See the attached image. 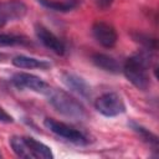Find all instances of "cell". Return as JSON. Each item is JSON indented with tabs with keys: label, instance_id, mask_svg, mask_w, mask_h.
<instances>
[{
	"label": "cell",
	"instance_id": "12",
	"mask_svg": "<svg viewBox=\"0 0 159 159\" xmlns=\"http://www.w3.org/2000/svg\"><path fill=\"white\" fill-rule=\"evenodd\" d=\"M25 140L30 148V152L32 154V158H40V159H53V153L50 147L46 144L39 142L37 139L32 137H25Z\"/></svg>",
	"mask_w": 159,
	"mask_h": 159
},
{
	"label": "cell",
	"instance_id": "10",
	"mask_svg": "<svg viewBox=\"0 0 159 159\" xmlns=\"http://www.w3.org/2000/svg\"><path fill=\"white\" fill-rule=\"evenodd\" d=\"M12 65L15 67L19 68H40V70H47L51 67V63L46 60H40L36 57H31V56H25V55H17L15 57H12L11 60Z\"/></svg>",
	"mask_w": 159,
	"mask_h": 159
},
{
	"label": "cell",
	"instance_id": "6",
	"mask_svg": "<svg viewBox=\"0 0 159 159\" xmlns=\"http://www.w3.org/2000/svg\"><path fill=\"white\" fill-rule=\"evenodd\" d=\"M27 12V6L20 0H7L0 4V27L7 22L21 20Z\"/></svg>",
	"mask_w": 159,
	"mask_h": 159
},
{
	"label": "cell",
	"instance_id": "22",
	"mask_svg": "<svg viewBox=\"0 0 159 159\" xmlns=\"http://www.w3.org/2000/svg\"><path fill=\"white\" fill-rule=\"evenodd\" d=\"M0 158H2V154H1V153H0Z\"/></svg>",
	"mask_w": 159,
	"mask_h": 159
},
{
	"label": "cell",
	"instance_id": "17",
	"mask_svg": "<svg viewBox=\"0 0 159 159\" xmlns=\"http://www.w3.org/2000/svg\"><path fill=\"white\" fill-rule=\"evenodd\" d=\"M132 37H133V40H134L135 42L140 43L144 50H147V51H149V52L157 50V39H155V37H152V36H149V35H147V34L138 32V31L132 32Z\"/></svg>",
	"mask_w": 159,
	"mask_h": 159
},
{
	"label": "cell",
	"instance_id": "21",
	"mask_svg": "<svg viewBox=\"0 0 159 159\" xmlns=\"http://www.w3.org/2000/svg\"><path fill=\"white\" fill-rule=\"evenodd\" d=\"M70 1H73V2H77V0H70Z\"/></svg>",
	"mask_w": 159,
	"mask_h": 159
},
{
	"label": "cell",
	"instance_id": "13",
	"mask_svg": "<svg viewBox=\"0 0 159 159\" xmlns=\"http://www.w3.org/2000/svg\"><path fill=\"white\" fill-rule=\"evenodd\" d=\"M128 125H129V128H130L134 133H137V134L139 135V138H140L144 143L149 144V145L153 147L154 149L158 148V145H159V139H158V137H157L153 132H150L149 129H147L145 127H143L142 124H139V123H137V122H134V120H129V122H128Z\"/></svg>",
	"mask_w": 159,
	"mask_h": 159
},
{
	"label": "cell",
	"instance_id": "16",
	"mask_svg": "<svg viewBox=\"0 0 159 159\" xmlns=\"http://www.w3.org/2000/svg\"><path fill=\"white\" fill-rule=\"evenodd\" d=\"M31 41L24 35L0 34V46H29Z\"/></svg>",
	"mask_w": 159,
	"mask_h": 159
},
{
	"label": "cell",
	"instance_id": "11",
	"mask_svg": "<svg viewBox=\"0 0 159 159\" xmlns=\"http://www.w3.org/2000/svg\"><path fill=\"white\" fill-rule=\"evenodd\" d=\"M92 62L98 68L109 72V73H119L122 71L120 63L112 56L106 53H93L92 55Z\"/></svg>",
	"mask_w": 159,
	"mask_h": 159
},
{
	"label": "cell",
	"instance_id": "1",
	"mask_svg": "<svg viewBox=\"0 0 159 159\" xmlns=\"http://www.w3.org/2000/svg\"><path fill=\"white\" fill-rule=\"evenodd\" d=\"M150 67V52L142 50L129 56L122 67L125 78L138 89L145 91L150 87V78L148 70Z\"/></svg>",
	"mask_w": 159,
	"mask_h": 159
},
{
	"label": "cell",
	"instance_id": "3",
	"mask_svg": "<svg viewBox=\"0 0 159 159\" xmlns=\"http://www.w3.org/2000/svg\"><path fill=\"white\" fill-rule=\"evenodd\" d=\"M43 125L53 134L76 144V145H87L89 143V139L82 132H80L78 129H76L63 122H60V120L47 117L43 120Z\"/></svg>",
	"mask_w": 159,
	"mask_h": 159
},
{
	"label": "cell",
	"instance_id": "20",
	"mask_svg": "<svg viewBox=\"0 0 159 159\" xmlns=\"http://www.w3.org/2000/svg\"><path fill=\"white\" fill-rule=\"evenodd\" d=\"M7 58V56L4 53V52H0V62H2V61H5Z\"/></svg>",
	"mask_w": 159,
	"mask_h": 159
},
{
	"label": "cell",
	"instance_id": "7",
	"mask_svg": "<svg viewBox=\"0 0 159 159\" xmlns=\"http://www.w3.org/2000/svg\"><path fill=\"white\" fill-rule=\"evenodd\" d=\"M92 35H93L94 40L101 46H103L106 48L113 47L118 40V35H117L116 29L104 21H96L93 24Z\"/></svg>",
	"mask_w": 159,
	"mask_h": 159
},
{
	"label": "cell",
	"instance_id": "4",
	"mask_svg": "<svg viewBox=\"0 0 159 159\" xmlns=\"http://www.w3.org/2000/svg\"><path fill=\"white\" fill-rule=\"evenodd\" d=\"M94 108L104 117H117L125 112L122 97L116 92H106L94 101Z\"/></svg>",
	"mask_w": 159,
	"mask_h": 159
},
{
	"label": "cell",
	"instance_id": "15",
	"mask_svg": "<svg viewBox=\"0 0 159 159\" xmlns=\"http://www.w3.org/2000/svg\"><path fill=\"white\" fill-rule=\"evenodd\" d=\"M37 2L41 6L56 12H68L72 9H75L77 5V2H73V1L63 2V1H56V0H37Z\"/></svg>",
	"mask_w": 159,
	"mask_h": 159
},
{
	"label": "cell",
	"instance_id": "2",
	"mask_svg": "<svg viewBox=\"0 0 159 159\" xmlns=\"http://www.w3.org/2000/svg\"><path fill=\"white\" fill-rule=\"evenodd\" d=\"M48 103L61 114L72 118V119H86L87 118V111L84 106L71 93L63 91V89H57V88H51L46 93Z\"/></svg>",
	"mask_w": 159,
	"mask_h": 159
},
{
	"label": "cell",
	"instance_id": "19",
	"mask_svg": "<svg viewBox=\"0 0 159 159\" xmlns=\"http://www.w3.org/2000/svg\"><path fill=\"white\" fill-rule=\"evenodd\" d=\"M0 122H2V123H12L14 122V118L2 107H0Z\"/></svg>",
	"mask_w": 159,
	"mask_h": 159
},
{
	"label": "cell",
	"instance_id": "18",
	"mask_svg": "<svg viewBox=\"0 0 159 159\" xmlns=\"http://www.w3.org/2000/svg\"><path fill=\"white\" fill-rule=\"evenodd\" d=\"M94 1V5L101 9V10H107L108 7H111V5L113 4L114 0H93Z\"/></svg>",
	"mask_w": 159,
	"mask_h": 159
},
{
	"label": "cell",
	"instance_id": "5",
	"mask_svg": "<svg viewBox=\"0 0 159 159\" xmlns=\"http://www.w3.org/2000/svg\"><path fill=\"white\" fill-rule=\"evenodd\" d=\"M11 83L17 89H30L36 93L46 94L51 87L47 82L40 78L36 75L27 73V72H17L11 77Z\"/></svg>",
	"mask_w": 159,
	"mask_h": 159
},
{
	"label": "cell",
	"instance_id": "14",
	"mask_svg": "<svg viewBox=\"0 0 159 159\" xmlns=\"http://www.w3.org/2000/svg\"><path fill=\"white\" fill-rule=\"evenodd\" d=\"M10 147L12 149V152L19 157V158H24V159H34L32 154L30 152V148L25 140V137H20V135H12L9 139Z\"/></svg>",
	"mask_w": 159,
	"mask_h": 159
},
{
	"label": "cell",
	"instance_id": "9",
	"mask_svg": "<svg viewBox=\"0 0 159 159\" xmlns=\"http://www.w3.org/2000/svg\"><path fill=\"white\" fill-rule=\"evenodd\" d=\"M61 81L62 83L73 93L83 97V98H89L91 94H92V88L91 86L88 84V82L82 78L81 76L76 75V73H72V72H68V71H65L61 73Z\"/></svg>",
	"mask_w": 159,
	"mask_h": 159
},
{
	"label": "cell",
	"instance_id": "8",
	"mask_svg": "<svg viewBox=\"0 0 159 159\" xmlns=\"http://www.w3.org/2000/svg\"><path fill=\"white\" fill-rule=\"evenodd\" d=\"M35 34H36V37L40 40V42L46 48L51 50L56 55H60V56L65 55V52H66L65 43L52 31H50L47 27H45L43 25L37 24L35 26Z\"/></svg>",
	"mask_w": 159,
	"mask_h": 159
}]
</instances>
